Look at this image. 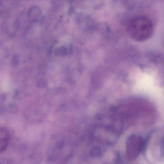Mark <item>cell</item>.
<instances>
[{"label": "cell", "instance_id": "1", "mask_svg": "<svg viewBox=\"0 0 164 164\" xmlns=\"http://www.w3.org/2000/svg\"><path fill=\"white\" fill-rule=\"evenodd\" d=\"M128 32L132 39L143 41L150 38L153 32V25L151 19L144 16L134 17L129 23Z\"/></svg>", "mask_w": 164, "mask_h": 164}]
</instances>
